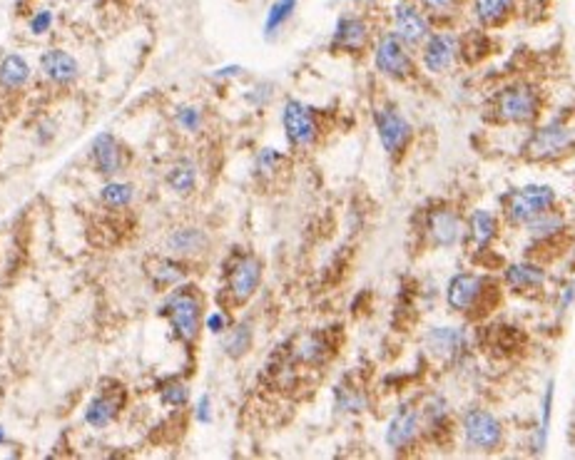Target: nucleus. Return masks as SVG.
<instances>
[{
  "mask_svg": "<svg viewBox=\"0 0 575 460\" xmlns=\"http://www.w3.org/2000/svg\"><path fill=\"white\" fill-rule=\"evenodd\" d=\"M299 8V0H274L265 18V37L274 40L282 33L284 27L289 26V20L294 18V13Z\"/></svg>",
  "mask_w": 575,
  "mask_h": 460,
  "instance_id": "473e14b6",
  "label": "nucleus"
},
{
  "mask_svg": "<svg viewBox=\"0 0 575 460\" xmlns=\"http://www.w3.org/2000/svg\"><path fill=\"white\" fill-rule=\"evenodd\" d=\"M242 65H225V68H219L212 73V80H232V78H239L242 75Z\"/></svg>",
  "mask_w": 575,
  "mask_h": 460,
  "instance_id": "79ce46f5",
  "label": "nucleus"
},
{
  "mask_svg": "<svg viewBox=\"0 0 575 460\" xmlns=\"http://www.w3.org/2000/svg\"><path fill=\"white\" fill-rule=\"evenodd\" d=\"M174 125L187 135H200L204 130V110L200 105H180L174 110Z\"/></svg>",
  "mask_w": 575,
  "mask_h": 460,
  "instance_id": "c9c22d12",
  "label": "nucleus"
},
{
  "mask_svg": "<svg viewBox=\"0 0 575 460\" xmlns=\"http://www.w3.org/2000/svg\"><path fill=\"white\" fill-rule=\"evenodd\" d=\"M374 127L376 137L382 142V150L389 157H402L409 150L413 140V125L403 115L402 108H396L393 102H382L374 108Z\"/></svg>",
  "mask_w": 575,
  "mask_h": 460,
  "instance_id": "9d476101",
  "label": "nucleus"
},
{
  "mask_svg": "<svg viewBox=\"0 0 575 460\" xmlns=\"http://www.w3.org/2000/svg\"><path fill=\"white\" fill-rule=\"evenodd\" d=\"M229 326H232V321H229L227 311H222V308H214V311H210V314L204 316V329H207L210 334L222 336Z\"/></svg>",
  "mask_w": 575,
  "mask_h": 460,
  "instance_id": "ea45409f",
  "label": "nucleus"
},
{
  "mask_svg": "<svg viewBox=\"0 0 575 460\" xmlns=\"http://www.w3.org/2000/svg\"><path fill=\"white\" fill-rule=\"evenodd\" d=\"M421 415H423V435H438L448 431V403L446 398L429 396L421 401Z\"/></svg>",
  "mask_w": 575,
  "mask_h": 460,
  "instance_id": "7c9ffc66",
  "label": "nucleus"
},
{
  "mask_svg": "<svg viewBox=\"0 0 575 460\" xmlns=\"http://www.w3.org/2000/svg\"><path fill=\"white\" fill-rule=\"evenodd\" d=\"M284 154L274 147H262L259 152L255 154V174L262 177V180H272L277 172L282 170Z\"/></svg>",
  "mask_w": 575,
  "mask_h": 460,
  "instance_id": "e433bc0d",
  "label": "nucleus"
},
{
  "mask_svg": "<svg viewBox=\"0 0 575 460\" xmlns=\"http://www.w3.org/2000/svg\"><path fill=\"white\" fill-rule=\"evenodd\" d=\"M265 277V264L262 259L252 252L237 254L232 256V262L227 267V277H225V291L232 304H246L249 298L255 297L259 284Z\"/></svg>",
  "mask_w": 575,
  "mask_h": 460,
  "instance_id": "ddd939ff",
  "label": "nucleus"
},
{
  "mask_svg": "<svg viewBox=\"0 0 575 460\" xmlns=\"http://www.w3.org/2000/svg\"><path fill=\"white\" fill-rule=\"evenodd\" d=\"M160 316L167 319L172 334L184 346H192L200 339L202 326H204V301H202V294L197 291V287H190V284L174 287L162 301Z\"/></svg>",
  "mask_w": 575,
  "mask_h": 460,
  "instance_id": "f03ea898",
  "label": "nucleus"
},
{
  "mask_svg": "<svg viewBox=\"0 0 575 460\" xmlns=\"http://www.w3.org/2000/svg\"><path fill=\"white\" fill-rule=\"evenodd\" d=\"M389 23H392V33H396L413 50H419L423 40L436 30V20L413 0H393L392 10H389Z\"/></svg>",
  "mask_w": 575,
  "mask_h": 460,
  "instance_id": "f8f14e48",
  "label": "nucleus"
},
{
  "mask_svg": "<svg viewBox=\"0 0 575 460\" xmlns=\"http://www.w3.org/2000/svg\"><path fill=\"white\" fill-rule=\"evenodd\" d=\"M145 274L155 289H174L187 279V267L180 256H150L145 262Z\"/></svg>",
  "mask_w": 575,
  "mask_h": 460,
  "instance_id": "393cba45",
  "label": "nucleus"
},
{
  "mask_svg": "<svg viewBox=\"0 0 575 460\" xmlns=\"http://www.w3.org/2000/svg\"><path fill=\"white\" fill-rule=\"evenodd\" d=\"M252 343H255V329H252V321H249V319L232 324L225 334L219 336V349H222V353H225L227 359H232V361L245 359L246 353L252 351Z\"/></svg>",
  "mask_w": 575,
  "mask_h": 460,
  "instance_id": "cd10ccee",
  "label": "nucleus"
},
{
  "mask_svg": "<svg viewBox=\"0 0 575 460\" xmlns=\"http://www.w3.org/2000/svg\"><path fill=\"white\" fill-rule=\"evenodd\" d=\"M548 284V271L540 262L533 259H520L511 262L503 269V287L513 294L526 298H536L543 294Z\"/></svg>",
  "mask_w": 575,
  "mask_h": 460,
  "instance_id": "dca6fc26",
  "label": "nucleus"
},
{
  "mask_svg": "<svg viewBox=\"0 0 575 460\" xmlns=\"http://www.w3.org/2000/svg\"><path fill=\"white\" fill-rule=\"evenodd\" d=\"M461 435L468 451L491 455L501 451L506 443V425L488 408L471 406L461 415Z\"/></svg>",
  "mask_w": 575,
  "mask_h": 460,
  "instance_id": "0eeeda50",
  "label": "nucleus"
},
{
  "mask_svg": "<svg viewBox=\"0 0 575 460\" xmlns=\"http://www.w3.org/2000/svg\"><path fill=\"white\" fill-rule=\"evenodd\" d=\"M461 58H464V37L448 27H436L419 47V68H423L426 75L451 73Z\"/></svg>",
  "mask_w": 575,
  "mask_h": 460,
  "instance_id": "6e6552de",
  "label": "nucleus"
},
{
  "mask_svg": "<svg viewBox=\"0 0 575 460\" xmlns=\"http://www.w3.org/2000/svg\"><path fill=\"white\" fill-rule=\"evenodd\" d=\"M520 0H471V16L486 30H498L518 16Z\"/></svg>",
  "mask_w": 575,
  "mask_h": 460,
  "instance_id": "5701e85b",
  "label": "nucleus"
},
{
  "mask_svg": "<svg viewBox=\"0 0 575 460\" xmlns=\"http://www.w3.org/2000/svg\"><path fill=\"white\" fill-rule=\"evenodd\" d=\"M423 343L436 361H456L468 351V331L464 326H434L423 336Z\"/></svg>",
  "mask_w": 575,
  "mask_h": 460,
  "instance_id": "f3484780",
  "label": "nucleus"
},
{
  "mask_svg": "<svg viewBox=\"0 0 575 460\" xmlns=\"http://www.w3.org/2000/svg\"><path fill=\"white\" fill-rule=\"evenodd\" d=\"M496 301V281L486 274L461 271L446 284V307L454 314L481 316Z\"/></svg>",
  "mask_w": 575,
  "mask_h": 460,
  "instance_id": "20e7f679",
  "label": "nucleus"
},
{
  "mask_svg": "<svg viewBox=\"0 0 575 460\" xmlns=\"http://www.w3.org/2000/svg\"><path fill=\"white\" fill-rule=\"evenodd\" d=\"M55 26V13L50 8H40L36 10L30 20H27V33L33 37H43L47 36Z\"/></svg>",
  "mask_w": 575,
  "mask_h": 460,
  "instance_id": "58836bf2",
  "label": "nucleus"
},
{
  "mask_svg": "<svg viewBox=\"0 0 575 460\" xmlns=\"http://www.w3.org/2000/svg\"><path fill=\"white\" fill-rule=\"evenodd\" d=\"M520 154L536 164H553L575 154V125L566 120H548L536 125L520 147Z\"/></svg>",
  "mask_w": 575,
  "mask_h": 460,
  "instance_id": "7ed1b4c3",
  "label": "nucleus"
},
{
  "mask_svg": "<svg viewBox=\"0 0 575 460\" xmlns=\"http://www.w3.org/2000/svg\"><path fill=\"white\" fill-rule=\"evenodd\" d=\"M292 361L299 363V366H309V369H319L331 359L334 353V346L327 339V334L321 331H307V334H299L292 341Z\"/></svg>",
  "mask_w": 575,
  "mask_h": 460,
  "instance_id": "aec40b11",
  "label": "nucleus"
},
{
  "mask_svg": "<svg viewBox=\"0 0 575 460\" xmlns=\"http://www.w3.org/2000/svg\"><path fill=\"white\" fill-rule=\"evenodd\" d=\"M167 249L172 256H200L210 249V235L202 226H177L167 235Z\"/></svg>",
  "mask_w": 575,
  "mask_h": 460,
  "instance_id": "a878e982",
  "label": "nucleus"
},
{
  "mask_svg": "<svg viewBox=\"0 0 575 460\" xmlns=\"http://www.w3.org/2000/svg\"><path fill=\"white\" fill-rule=\"evenodd\" d=\"M421 229H423V239L434 249H454L465 239V219L456 207H451L446 202H438L423 212Z\"/></svg>",
  "mask_w": 575,
  "mask_h": 460,
  "instance_id": "1a4fd4ad",
  "label": "nucleus"
},
{
  "mask_svg": "<svg viewBox=\"0 0 575 460\" xmlns=\"http://www.w3.org/2000/svg\"><path fill=\"white\" fill-rule=\"evenodd\" d=\"M100 202L110 209H125L135 202V187L130 182L110 180L100 190Z\"/></svg>",
  "mask_w": 575,
  "mask_h": 460,
  "instance_id": "72a5a7b5",
  "label": "nucleus"
},
{
  "mask_svg": "<svg viewBox=\"0 0 575 460\" xmlns=\"http://www.w3.org/2000/svg\"><path fill=\"white\" fill-rule=\"evenodd\" d=\"M423 438V415H421V406L416 403H402L393 411L386 425L383 441L386 445L396 453L411 451L416 443Z\"/></svg>",
  "mask_w": 575,
  "mask_h": 460,
  "instance_id": "2eb2a0df",
  "label": "nucleus"
},
{
  "mask_svg": "<svg viewBox=\"0 0 575 460\" xmlns=\"http://www.w3.org/2000/svg\"><path fill=\"white\" fill-rule=\"evenodd\" d=\"M573 298H575V284L570 281V284H566V287L560 289V294H558V308H560V311H566V308L573 304Z\"/></svg>",
  "mask_w": 575,
  "mask_h": 460,
  "instance_id": "37998d69",
  "label": "nucleus"
},
{
  "mask_svg": "<svg viewBox=\"0 0 575 460\" xmlns=\"http://www.w3.org/2000/svg\"><path fill=\"white\" fill-rule=\"evenodd\" d=\"M160 403L164 408H172V411H180L190 403V386L180 379H167L160 383Z\"/></svg>",
  "mask_w": 575,
  "mask_h": 460,
  "instance_id": "f704fd0d",
  "label": "nucleus"
},
{
  "mask_svg": "<svg viewBox=\"0 0 575 460\" xmlns=\"http://www.w3.org/2000/svg\"><path fill=\"white\" fill-rule=\"evenodd\" d=\"M413 3L426 10L434 20H448L461 10L464 0H413Z\"/></svg>",
  "mask_w": 575,
  "mask_h": 460,
  "instance_id": "4c0bfd02",
  "label": "nucleus"
},
{
  "mask_svg": "<svg viewBox=\"0 0 575 460\" xmlns=\"http://www.w3.org/2000/svg\"><path fill=\"white\" fill-rule=\"evenodd\" d=\"M122 406H125V391L122 388H118V391H100L98 396L90 398L82 418H85V423L90 428L102 431V428H108L118 418Z\"/></svg>",
  "mask_w": 575,
  "mask_h": 460,
  "instance_id": "4be33fe9",
  "label": "nucleus"
},
{
  "mask_svg": "<svg viewBox=\"0 0 575 460\" xmlns=\"http://www.w3.org/2000/svg\"><path fill=\"white\" fill-rule=\"evenodd\" d=\"M501 235V217L491 209H474L471 217L465 219V239L464 242L474 252H486Z\"/></svg>",
  "mask_w": 575,
  "mask_h": 460,
  "instance_id": "412c9836",
  "label": "nucleus"
},
{
  "mask_svg": "<svg viewBox=\"0 0 575 460\" xmlns=\"http://www.w3.org/2000/svg\"><path fill=\"white\" fill-rule=\"evenodd\" d=\"M374 26L364 13L339 16L329 37V50L337 55H361L374 47Z\"/></svg>",
  "mask_w": 575,
  "mask_h": 460,
  "instance_id": "9b49d317",
  "label": "nucleus"
},
{
  "mask_svg": "<svg viewBox=\"0 0 575 460\" xmlns=\"http://www.w3.org/2000/svg\"><path fill=\"white\" fill-rule=\"evenodd\" d=\"M282 127L287 142H289L294 150H309V147H314L321 132L319 120H317L314 108H309L307 102H301V99L297 98H289L284 102Z\"/></svg>",
  "mask_w": 575,
  "mask_h": 460,
  "instance_id": "4468645a",
  "label": "nucleus"
},
{
  "mask_svg": "<svg viewBox=\"0 0 575 460\" xmlns=\"http://www.w3.org/2000/svg\"><path fill=\"white\" fill-rule=\"evenodd\" d=\"M543 112V92L528 80H516L496 92L491 99V120L496 125L528 127Z\"/></svg>",
  "mask_w": 575,
  "mask_h": 460,
  "instance_id": "f257e3e1",
  "label": "nucleus"
},
{
  "mask_svg": "<svg viewBox=\"0 0 575 460\" xmlns=\"http://www.w3.org/2000/svg\"><path fill=\"white\" fill-rule=\"evenodd\" d=\"M92 162H95V170L100 172L102 177H110V180H115L118 174L125 172L128 157H125V150L112 132H98L95 135V140H92Z\"/></svg>",
  "mask_w": 575,
  "mask_h": 460,
  "instance_id": "a211bd4d",
  "label": "nucleus"
},
{
  "mask_svg": "<svg viewBox=\"0 0 575 460\" xmlns=\"http://www.w3.org/2000/svg\"><path fill=\"white\" fill-rule=\"evenodd\" d=\"M194 421L202 425H210L214 421V408H212L210 393H202L197 401H194Z\"/></svg>",
  "mask_w": 575,
  "mask_h": 460,
  "instance_id": "a19ab883",
  "label": "nucleus"
},
{
  "mask_svg": "<svg viewBox=\"0 0 575 460\" xmlns=\"http://www.w3.org/2000/svg\"><path fill=\"white\" fill-rule=\"evenodd\" d=\"M558 204V194L550 184H523L511 187L501 194V217L506 225L523 226L530 219L553 209Z\"/></svg>",
  "mask_w": 575,
  "mask_h": 460,
  "instance_id": "423d86ee",
  "label": "nucleus"
},
{
  "mask_svg": "<svg viewBox=\"0 0 575 460\" xmlns=\"http://www.w3.org/2000/svg\"><path fill=\"white\" fill-rule=\"evenodd\" d=\"M369 408V393L354 381L344 379L334 388V411L341 415H359Z\"/></svg>",
  "mask_w": 575,
  "mask_h": 460,
  "instance_id": "c85d7f7f",
  "label": "nucleus"
},
{
  "mask_svg": "<svg viewBox=\"0 0 575 460\" xmlns=\"http://www.w3.org/2000/svg\"><path fill=\"white\" fill-rule=\"evenodd\" d=\"M40 73L58 88H70L80 78V63L63 47H47L40 55Z\"/></svg>",
  "mask_w": 575,
  "mask_h": 460,
  "instance_id": "6ab92c4d",
  "label": "nucleus"
},
{
  "mask_svg": "<svg viewBox=\"0 0 575 460\" xmlns=\"http://www.w3.org/2000/svg\"><path fill=\"white\" fill-rule=\"evenodd\" d=\"M553 401H556V383L548 381L540 396V421L536 425V435H533V453H543L548 448V435H550V418H553Z\"/></svg>",
  "mask_w": 575,
  "mask_h": 460,
  "instance_id": "2f4dec72",
  "label": "nucleus"
},
{
  "mask_svg": "<svg viewBox=\"0 0 575 460\" xmlns=\"http://www.w3.org/2000/svg\"><path fill=\"white\" fill-rule=\"evenodd\" d=\"M8 441V435H5V428H3V425H0V445H3V443Z\"/></svg>",
  "mask_w": 575,
  "mask_h": 460,
  "instance_id": "c03bdc74",
  "label": "nucleus"
},
{
  "mask_svg": "<svg viewBox=\"0 0 575 460\" xmlns=\"http://www.w3.org/2000/svg\"><path fill=\"white\" fill-rule=\"evenodd\" d=\"M164 182L167 187L177 194V197H190L197 190V182H200V167L192 157H177L170 170L164 174Z\"/></svg>",
  "mask_w": 575,
  "mask_h": 460,
  "instance_id": "bb28decb",
  "label": "nucleus"
},
{
  "mask_svg": "<svg viewBox=\"0 0 575 460\" xmlns=\"http://www.w3.org/2000/svg\"><path fill=\"white\" fill-rule=\"evenodd\" d=\"M33 78V68L20 53H8L0 60V88L20 90Z\"/></svg>",
  "mask_w": 575,
  "mask_h": 460,
  "instance_id": "c756f323",
  "label": "nucleus"
},
{
  "mask_svg": "<svg viewBox=\"0 0 575 460\" xmlns=\"http://www.w3.org/2000/svg\"><path fill=\"white\" fill-rule=\"evenodd\" d=\"M520 229L526 232V236L536 246H546V244L560 239V235L568 229V219L560 209L553 207L543 212V214H538L536 219H530L528 225H523Z\"/></svg>",
  "mask_w": 575,
  "mask_h": 460,
  "instance_id": "b1692460",
  "label": "nucleus"
},
{
  "mask_svg": "<svg viewBox=\"0 0 575 460\" xmlns=\"http://www.w3.org/2000/svg\"><path fill=\"white\" fill-rule=\"evenodd\" d=\"M374 55V68L376 73L392 82H409L419 75V60H416V50L406 46L402 37L383 30L379 33L371 47Z\"/></svg>",
  "mask_w": 575,
  "mask_h": 460,
  "instance_id": "39448f33",
  "label": "nucleus"
}]
</instances>
